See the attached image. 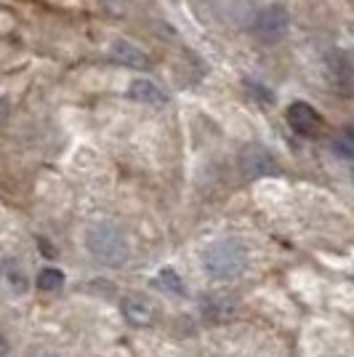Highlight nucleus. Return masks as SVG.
Wrapping results in <instances>:
<instances>
[{
  "instance_id": "nucleus-1",
  "label": "nucleus",
  "mask_w": 354,
  "mask_h": 357,
  "mask_svg": "<svg viewBox=\"0 0 354 357\" xmlns=\"http://www.w3.org/2000/svg\"><path fill=\"white\" fill-rule=\"evenodd\" d=\"M86 245H88L91 256L96 261H102L107 267H123L131 256V245L125 232L120 229L118 224L99 222L93 224L88 232H86Z\"/></svg>"
},
{
  "instance_id": "nucleus-2",
  "label": "nucleus",
  "mask_w": 354,
  "mask_h": 357,
  "mask_svg": "<svg viewBox=\"0 0 354 357\" xmlns=\"http://www.w3.org/2000/svg\"><path fill=\"white\" fill-rule=\"evenodd\" d=\"M245 264H248V251L235 238L213 240L203 251V267L216 280H232L237 275H243Z\"/></svg>"
},
{
  "instance_id": "nucleus-3",
  "label": "nucleus",
  "mask_w": 354,
  "mask_h": 357,
  "mask_svg": "<svg viewBox=\"0 0 354 357\" xmlns=\"http://www.w3.org/2000/svg\"><path fill=\"white\" fill-rule=\"evenodd\" d=\"M288 30H291V16L282 6H269L256 16V35L266 43H275V40L285 38Z\"/></svg>"
},
{
  "instance_id": "nucleus-4",
  "label": "nucleus",
  "mask_w": 354,
  "mask_h": 357,
  "mask_svg": "<svg viewBox=\"0 0 354 357\" xmlns=\"http://www.w3.org/2000/svg\"><path fill=\"white\" fill-rule=\"evenodd\" d=\"M285 120H288V126L293 128L295 134L301 136H317L325 126L323 115L311 105H307V102H293V105L288 107V112H285Z\"/></svg>"
},
{
  "instance_id": "nucleus-5",
  "label": "nucleus",
  "mask_w": 354,
  "mask_h": 357,
  "mask_svg": "<svg viewBox=\"0 0 354 357\" xmlns=\"http://www.w3.org/2000/svg\"><path fill=\"white\" fill-rule=\"evenodd\" d=\"M243 171L248 178H264V176H277L280 174V165L275 160L272 152H266L264 147H248L240 158Z\"/></svg>"
},
{
  "instance_id": "nucleus-6",
  "label": "nucleus",
  "mask_w": 354,
  "mask_h": 357,
  "mask_svg": "<svg viewBox=\"0 0 354 357\" xmlns=\"http://www.w3.org/2000/svg\"><path fill=\"white\" fill-rule=\"evenodd\" d=\"M112 59L120 61V64H125V67H133V70H144L149 67V56L141 51V48H136L133 43L128 40H118V43H112Z\"/></svg>"
},
{
  "instance_id": "nucleus-7",
  "label": "nucleus",
  "mask_w": 354,
  "mask_h": 357,
  "mask_svg": "<svg viewBox=\"0 0 354 357\" xmlns=\"http://www.w3.org/2000/svg\"><path fill=\"white\" fill-rule=\"evenodd\" d=\"M237 312V301L229 296H208L203 298V314L213 323H224L232 320Z\"/></svg>"
},
{
  "instance_id": "nucleus-8",
  "label": "nucleus",
  "mask_w": 354,
  "mask_h": 357,
  "mask_svg": "<svg viewBox=\"0 0 354 357\" xmlns=\"http://www.w3.org/2000/svg\"><path fill=\"white\" fill-rule=\"evenodd\" d=\"M131 99L141 102V105H162L165 102V93L157 83H152L147 77H136L131 83Z\"/></svg>"
},
{
  "instance_id": "nucleus-9",
  "label": "nucleus",
  "mask_w": 354,
  "mask_h": 357,
  "mask_svg": "<svg viewBox=\"0 0 354 357\" xmlns=\"http://www.w3.org/2000/svg\"><path fill=\"white\" fill-rule=\"evenodd\" d=\"M123 314L131 320L133 326H144L152 320V310H149L147 301H141V298H125L123 301Z\"/></svg>"
},
{
  "instance_id": "nucleus-10",
  "label": "nucleus",
  "mask_w": 354,
  "mask_h": 357,
  "mask_svg": "<svg viewBox=\"0 0 354 357\" xmlns=\"http://www.w3.org/2000/svg\"><path fill=\"white\" fill-rule=\"evenodd\" d=\"M330 70H333V80L341 89H354V64L346 56H333Z\"/></svg>"
},
{
  "instance_id": "nucleus-11",
  "label": "nucleus",
  "mask_w": 354,
  "mask_h": 357,
  "mask_svg": "<svg viewBox=\"0 0 354 357\" xmlns=\"http://www.w3.org/2000/svg\"><path fill=\"white\" fill-rule=\"evenodd\" d=\"M155 285L168 291V294H174V296H184V283H181V278L174 269H162L160 275L155 278Z\"/></svg>"
},
{
  "instance_id": "nucleus-12",
  "label": "nucleus",
  "mask_w": 354,
  "mask_h": 357,
  "mask_svg": "<svg viewBox=\"0 0 354 357\" xmlns=\"http://www.w3.org/2000/svg\"><path fill=\"white\" fill-rule=\"evenodd\" d=\"M61 285H64V272H61V269L48 267L38 275V288H40V291H59Z\"/></svg>"
},
{
  "instance_id": "nucleus-13",
  "label": "nucleus",
  "mask_w": 354,
  "mask_h": 357,
  "mask_svg": "<svg viewBox=\"0 0 354 357\" xmlns=\"http://www.w3.org/2000/svg\"><path fill=\"white\" fill-rule=\"evenodd\" d=\"M336 152L341 158H354V123L341 128V134L336 136Z\"/></svg>"
},
{
  "instance_id": "nucleus-14",
  "label": "nucleus",
  "mask_w": 354,
  "mask_h": 357,
  "mask_svg": "<svg viewBox=\"0 0 354 357\" xmlns=\"http://www.w3.org/2000/svg\"><path fill=\"white\" fill-rule=\"evenodd\" d=\"M0 275H3L8 283H14V280H16V288H19V291H22V288H24V283H27V280H24V275H22L19 261H6V267H3V272H0Z\"/></svg>"
},
{
  "instance_id": "nucleus-15",
  "label": "nucleus",
  "mask_w": 354,
  "mask_h": 357,
  "mask_svg": "<svg viewBox=\"0 0 354 357\" xmlns=\"http://www.w3.org/2000/svg\"><path fill=\"white\" fill-rule=\"evenodd\" d=\"M6 115H8V105H6V102H3V99H0V123H3V120H6Z\"/></svg>"
},
{
  "instance_id": "nucleus-16",
  "label": "nucleus",
  "mask_w": 354,
  "mask_h": 357,
  "mask_svg": "<svg viewBox=\"0 0 354 357\" xmlns=\"http://www.w3.org/2000/svg\"><path fill=\"white\" fill-rule=\"evenodd\" d=\"M0 357H6V344L0 342Z\"/></svg>"
}]
</instances>
